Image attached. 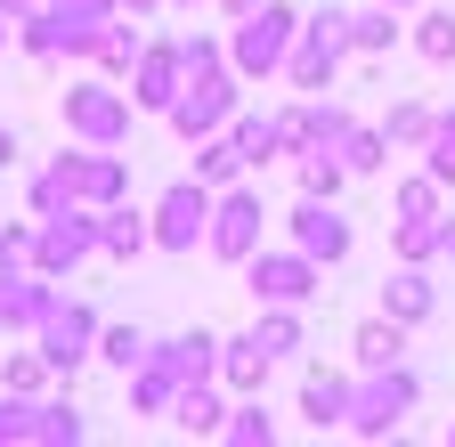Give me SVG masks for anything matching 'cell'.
<instances>
[{"instance_id": "ab89813d", "label": "cell", "mask_w": 455, "mask_h": 447, "mask_svg": "<svg viewBox=\"0 0 455 447\" xmlns=\"http://www.w3.org/2000/svg\"><path fill=\"white\" fill-rule=\"evenodd\" d=\"M180 66H188V74H212V66H228V49H220L212 33H180Z\"/></svg>"}, {"instance_id": "7bdbcfd3", "label": "cell", "mask_w": 455, "mask_h": 447, "mask_svg": "<svg viewBox=\"0 0 455 447\" xmlns=\"http://www.w3.org/2000/svg\"><path fill=\"white\" fill-rule=\"evenodd\" d=\"M17 155H25V147H17V131H9V123H0V172H9V163H17Z\"/></svg>"}, {"instance_id": "4fadbf2b", "label": "cell", "mask_w": 455, "mask_h": 447, "mask_svg": "<svg viewBox=\"0 0 455 447\" xmlns=\"http://www.w3.org/2000/svg\"><path fill=\"white\" fill-rule=\"evenodd\" d=\"M155 366H171V374H180V382H220V333H171V342H155L147 350Z\"/></svg>"}, {"instance_id": "6da1fadb", "label": "cell", "mask_w": 455, "mask_h": 447, "mask_svg": "<svg viewBox=\"0 0 455 447\" xmlns=\"http://www.w3.org/2000/svg\"><path fill=\"white\" fill-rule=\"evenodd\" d=\"M415 399H423V382L407 374V358H398V366H358V382H350V431L358 439H390L398 423L415 415Z\"/></svg>"}, {"instance_id": "d4e9b609", "label": "cell", "mask_w": 455, "mask_h": 447, "mask_svg": "<svg viewBox=\"0 0 455 447\" xmlns=\"http://www.w3.org/2000/svg\"><path fill=\"white\" fill-rule=\"evenodd\" d=\"M228 139L244 147L252 172H268V163L284 155V147H276V115H252V106H236V115H228Z\"/></svg>"}, {"instance_id": "f546056e", "label": "cell", "mask_w": 455, "mask_h": 447, "mask_svg": "<svg viewBox=\"0 0 455 447\" xmlns=\"http://www.w3.org/2000/svg\"><path fill=\"white\" fill-rule=\"evenodd\" d=\"M17 49H25V58H41V66H49V58H66V33H57V9H49V0L17 25Z\"/></svg>"}, {"instance_id": "7c38bea8", "label": "cell", "mask_w": 455, "mask_h": 447, "mask_svg": "<svg viewBox=\"0 0 455 447\" xmlns=\"http://www.w3.org/2000/svg\"><path fill=\"white\" fill-rule=\"evenodd\" d=\"M49 301H57V276H41V268H0V333H33Z\"/></svg>"}, {"instance_id": "484cf974", "label": "cell", "mask_w": 455, "mask_h": 447, "mask_svg": "<svg viewBox=\"0 0 455 447\" xmlns=\"http://www.w3.org/2000/svg\"><path fill=\"white\" fill-rule=\"evenodd\" d=\"M293 172H301V196H325V204H333L341 180H350V163H341L333 147H301V155H293Z\"/></svg>"}, {"instance_id": "ac0fdd59", "label": "cell", "mask_w": 455, "mask_h": 447, "mask_svg": "<svg viewBox=\"0 0 455 447\" xmlns=\"http://www.w3.org/2000/svg\"><path fill=\"white\" fill-rule=\"evenodd\" d=\"M268 350H260V333H236V342H220V382L236 390V399H252V390H268Z\"/></svg>"}, {"instance_id": "2e32d148", "label": "cell", "mask_w": 455, "mask_h": 447, "mask_svg": "<svg viewBox=\"0 0 455 447\" xmlns=\"http://www.w3.org/2000/svg\"><path fill=\"white\" fill-rule=\"evenodd\" d=\"M33 220H49V212H66V204H82V155H49L41 172H33Z\"/></svg>"}, {"instance_id": "7402d4cb", "label": "cell", "mask_w": 455, "mask_h": 447, "mask_svg": "<svg viewBox=\"0 0 455 447\" xmlns=\"http://www.w3.org/2000/svg\"><path fill=\"white\" fill-rule=\"evenodd\" d=\"M252 172V163H244V147L236 139H228V131H212V139H196V180L204 188H236Z\"/></svg>"}, {"instance_id": "f6af8a7d", "label": "cell", "mask_w": 455, "mask_h": 447, "mask_svg": "<svg viewBox=\"0 0 455 447\" xmlns=\"http://www.w3.org/2000/svg\"><path fill=\"white\" fill-rule=\"evenodd\" d=\"M220 9H228V17H244V9H260V0H220Z\"/></svg>"}, {"instance_id": "cb8c5ba5", "label": "cell", "mask_w": 455, "mask_h": 447, "mask_svg": "<svg viewBox=\"0 0 455 447\" xmlns=\"http://www.w3.org/2000/svg\"><path fill=\"white\" fill-rule=\"evenodd\" d=\"M90 439V423H82V407L57 390V399H41V415H33V447H82Z\"/></svg>"}, {"instance_id": "83f0119b", "label": "cell", "mask_w": 455, "mask_h": 447, "mask_svg": "<svg viewBox=\"0 0 455 447\" xmlns=\"http://www.w3.org/2000/svg\"><path fill=\"white\" fill-rule=\"evenodd\" d=\"M390 41H398V9H390V0H374V9L350 17V49H358V58H382Z\"/></svg>"}, {"instance_id": "bcb514c9", "label": "cell", "mask_w": 455, "mask_h": 447, "mask_svg": "<svg viewBox=\"0 0 455 447\" xmlns=\"http://www.w3.org/2000/svg\"><path fill=\"white\" fill-rule=\"evenodd\" d=\"M171 9H204V0H171Z\"/></svg>"}, {"instance_id": "c3c4849f", "label": "cell", "mask_w": 455, "mask_h": 447, "mask_svg": "<svg viewBox=\"0 0 455 447\" xmlns=\"http://www.w3.org/2000/svg\"><path fill=\"white\" fill-rule=\"evenodd\" d=\"M390 9H407V0H390Z\"/></svg>"}, {"instance_id": "4dcf8cb0", "label": "cell", "mask_w": 455, "mask_h": 447, "mask_svg": "<svg viewBox=\"0 0 455 447\" xmlns=\"http://www.w3.org/2000/svg\"><path fill=\"white\" fill-rule=\"evenodd\" d=\"M439 196H447V188H439L431 172H415V180L390 188V212H398V220H439Z\"/></svg>"}, {"instance_id": "1f68e13d", "label": "cell", "mask_w": 455, "mask_h": 447, "mask_svg": "<svg viewBox=\"0 0 455 447\" xmlns=\"http://www.w3.org/2000/svg\"><path fill=\"white\" fill-rule=\"evenodd\" d=\"M147 350H155V342H147L139 325H98V358H106L114 374H131V366H139Z\"/></svg>"}, {"instance_id": "f1b7e54d", "label": "cell", "mask_w": 455, "mask_h": 447, "mask_svg": "<svg viewBox=\"0 0 455 447\" xmlns=\"http://www.w3.org/2000/svg\"><path fill=\"white\" fill-rule=\"evenodd\" d=\"M220 439H236V447H268V439H276V415L260 407V390H252V399H236V407H228Z\"/></svg>"}, {"instance_id": "ffe728a7", "label": "cell", "mask_w": 455, "mask_h": 447, "mask_svg": "<svg viewBox=\"0 0 455 447\" xmlns=\"http://www.w3.org/2000/svg\"><path fill=\"white\" fill-rule=\"evenodd\" d=\"M439 309V293H431V276L415 268V260H398V276L382 285V317H398V325H423Z\"/></svg>"}, {"instance_id": "4316f807", "label": "cell", "mask_w": 455, "mask_h": 447, "mask_svg": "<svg viewBox=\"0 0 455 447\" xmlns=\"http://www.w3.org/2000/svg\"><path fill=\"white\" fill-rule=\"evenodd\" d=\"M252 333H260L268 358H293V350H301V309H293V301H260V325H252Z\"/></svg>"}, {"instance_id": "9c48e42d", "label": "cell", "mask_w": 455, "mask_h": 447, "mask_svg": "<svg viewBox=\"0 0 455 447\" xmlns=\"http://www.w3.org/2000/svg\"><path fill=\"white\" fill-rule=\"evenodd\" d=\"M244 285H252V301H317V285H325V260H309L301 244H284V252H252L244 260Z\"/></svg>"}, {"instance_id": "74e56055", "label": "cell", "mask_w": 455, "mask_h": 447, "mask_svg": "<svg viewBox=\"0 0 455 447\" xmlns=\"http://www.w3.org/2000/svg\"><path fill=\"white\" fill-rule=\"evenodd\" d=\"M390 244H398V260H439V220H398V228H390Z\"/></svg>"}, {"instance_id": "d6986e66", "label": "cell", "mask_w": 455, "mask_h": 447, "mask_svg": "<svg viewBox=\"0 0 455 447\" xmlns=\"http://www.w3.org/2000/svg\"><path fill=\"white\" fill-rule=\"evenodd\" d=\"M139 49H147L139 17H123V9H114V17H106V33H98V49H90V66H98L106 82H114V74L131 82V66H139Z\"/></svg>"}, {"instance_id": "ee69618b", "label": "cell", "mask_w": 455, "mask_h": 447, "mask_svg": "<svg viewBox=\"0 0 455 447\" xmlns=\"http://www.w3.org/2000/svg\"><path fill=\"white\" fill-rule=\"evenodd\" d=\"M439 260H455V220H439Z\"/></svg>"}, {"instance_id": "5b68a950", "label": "cell", "mask_w": 455, "mask_h": 447, "mask_svg": "<svg viewBox=\"0 0 455 447\" xmlns=\"http://www.w3.org/2000/svg\"><path fill=\"white\" fill-rule=\"evenodd\" d=\"M33 350L57 366V382H66L74 366L98 358V309H90L82 293H57V301L41 309V325H33Z\"/></svg>"}, {"instance_id": "5bb4252c", "label": "cell", "mask_w": 455, "mask_h": 447, "mask_svg": "<svg viewBox=\"0 0 455 447\" xmlns=\"http://www.w3.org/2000/svg\"><path fill=\"white\" fill-rule=\"evenodd\" d=\"M350 382H358V374H333V366H309V374H301V415H309V431L350 423Z\"/></svg>"}, {"instance_id": "30bf717a", "label": "cell", "mask_w": 455, "mask_h": 447, "mask_svg": "<svg viewBox=\"0 0 455 447\" xmlns=\"http://www.w3.org/2000/svg\"><path fill=\"white\" fill-rule=\"evenodd\" d=\"M180 82H188L180 41H147V49H139V66H131V106H139V115H171Z\"/></svg>"}, {"instance_id": "60d3db41", "label": "cell", "mask_w": 455, "mask_h": 447, "mask_svg": "<svg viewBox=\"0 0 455 447\" xmlns=\"http://www.w3.org/2000/svg\"><path fill=\"white\" fill-rule=\"evenodd\" d=\"M33 9H41V0H0V25H25Z\"/></svg>"}, {"instance_id": "ba28073f", "label": "cell", "mask_w": 455, "mask_h": 447, "mask_svg": "<svg viewBox=\"0 0 455 447\" xmlns=\"http://www.w3.org/2000/svg\"><path fill=\"white\" fill-rule=\"evenodd\" d=\"M260 220H268L260 188L236 180V188H220V196H212V228H204V244H212L220 260H236V268H244V260L260 252Z\"/></svg>"}, {"instance_id": "e575fe53", "label": "cell", "mask_w": 455, "mask_h": 447, "mask_svg": "<svg viewBox=\"0 0 455 447\" xmlns=\"http://www.w3.org/2000/svg\"><path fill=\"white\" fill-rule=\"evenodd\" d=\"M333 155L350 163V172H382V163H390V131H366V123H350V139H341Z\"/></svg>"}, {"instance_id": "44dd1931", "label": "cell", "mask_w": 455, "mask_h": 447, "mask_svg": "<svg viewBox=\"0 0 455 447\" xmlns=\"http://www.w3.org/2000/svg\"><path fill=\"white\" fill-rule=\"evenodd\" d=\"M171 423H180L188 439H220V423H228V407H220V390L212 382H188L180 399H171Z\"/></svg>"}, {"instance_id": "8d00e7d4", "label": "cell", "mask_w": 455, "mask_h": 447, "mask_svg": "<svg viewBox=\"0 0 455 447\" xmlns=\"http://www.w3.org/2000/svg\"><path fill=\"white\" fill-rule=\"evenodd\" d=\"M49 358L41 350H9V366H0V390H33V399H41V390H49Z\"/></svg>"}, {"instance_id": "8992f818", "label": "cell", "mask_w": 455, "mask_h": 447, "mask_svg": "<svg viewBox=\"0 0 455 447\" xmlns=\"http://www.w3.org/2000/svg\"><path fill=\"white\" fill-rule=\"evenodd\" d=\"M212 196H220V188H204L196 172H188V180H171V188L155 196V212H147L155 252H196V244H204V228H212Z\"/></svg>"}, {"instance_id": "f35d334b", "label": "cell", "mask_w": 455, "mask_h": 447, "mask_svg": "<svg viewBox=\"0 0 455 447\" xmlns=\"http://www.w3.org/2000/svg\"><path fill=\"white\" fill-rule=\"evenodd\" d=\"M0 268H33V220H0Z\"/></svg>"}, {"instance_id": "52a82bcc", "label": "cell", "mask_w": 455, "mask_h": 447, "mask_svg": "<svg viewBox=\"0 0 455 447\" xmlns=\"http://www.w3.org/2000/svg\"><path fill=\"white\" fill-rule=\"evenodd\" d=\"M90 252H98V212L90 204H66V212L33 220V268L41 276H74Z\"/></svg>"}, {"instance_id": "603a6c76", "label": "cell", "mask_w": 455, "mask_h": 447, "mask_svg": "<svg viewBox=\"0 0 455 447\" xmlns=\"http://www.w3.org/2000/svg\"><path fill=\"white\" fill-rule=\"evenodd\" d=\"M350 358L358 366H398V358H407V325H398V317H366L350 333Z\"/></svg>"}, {"instance_id": "681fc988", "label": "cell", "mask_w": 455, "mask_h": 447, "mask_svg": "<svg viewBox=\"0 0 455 447\" xmlns=\"http://www.w3.org/2000/svg\"><path fill=\"white\" fill-rule=\"evenodd\" d=\"M447 447H455V431H447Z\"/></svg>"}, {"instance_id": "9a60e30c", "label": "cell", "mask_w": 455, "mask_h": 447, "mask_svg": "<svg viewBox=\"0 0 455 447\" xmlns=\"http://www.w3.org/2000/svg\"><path fill=\"white\" fill-rule=\"evenodd\" d=\"M147 244H155V228H147V212H131V196L98 212V252L106 260H139Z\"/></svg>"}, {"instance_id": "d6a6232c", "label": "cell", "mask_w": 455, "mask_h": 447, "mask_svg": "<svg viewBox=\"0 0 455 447\" xmlns=\"http://www.w3.org/2000/svg\"><path fill=\"white\" fill-rule=\"evenodd\" d=\"M431 123H439V115H431L423 98H398L382 131H390V147H431Z\"/></svg>"}, {"instance_id": "e0dca14e", "label": "cell", "mask_w": 455, "mask_h": 447, "mask_svg": "<svg viewBox=\"0 0 455 447\" xmlns=\"http://www.w3.org/2000/svg\"><path fill=\"white\" fill-rule=\"evenodd\" d=\"M131 196V163L114 155V147H82V204L106 212V204H123Z\"/></svg>"}, {"instance_id": "b9f144b4", "label": "cell", "mask_w": 455, "mask_h": 447, "mask_svg": "<svg viewBox=\"0 0 455 447\" xmlns=\"http://www.w3.org/2000/svg\"><path fill=\"white\" fill-rule=\"evenodd\" d=\"M123 17H155V9H171V0H114Z\"/></svg>"}, {"instance_id": "836d02e7", "label": "cell", "mask_w": 455, "mask_h": 447, "mask_svg": "<svg viewBox=\"0 0 455 447\" xmlns=\"http://www.w3.org/2000/svg\"><path fill=\"white\" fill-rule=\"evenodd\" d=\"M33 415H41L33 390H0V447H33Z\"/></svg>"}, {"instance_id": "8fae6325", "label": "cell", "mask_w": 455, "mask_h": 447, "mask_svg": "<svg viewBox=\"0 0 455 447\" xmlns=\"http://www.w3.org/2000/svg\"><path fill=\"white\" fill-rule=\"evenodd\" d=\"M284 228H293V244H301L309 260H325V268H333V260H350V244H358V236H350V220H341L325 196H301Z\"/></svg>"}, {"instance_id": "3957f363", "label": "cell", "mask_w": 455, "mask_h": 447, "mask_svg": "<svg viewBox=\"0 0 455 447\" xmlns=\"http://www.w3.org/2000/svg\"><path fill=\"white\" fill-rule=\"evenodd\" d=\"M236 106H244V74H236V66H212V74H188V82H180V98H171L163 123L196 147V139L228 131V115H236Z\"/></svg>"}, {"instance_id": "d590c367", "label": "cell", "mask_w": 455, "mask_h": 447, "mask_svg": "<svg viewBox=\"0 0 455 447\" xmlns=\"http://www.w3.org/2000/svg\"><path fill=\"white\" fill-rule=\"evenodd\" d=\"M415 49L431 66H455V9H431V17H415Z\"/></svg>"}, {"instance_id": "7dc6e473", "label": "cell", "mask_w": 455, "mask_h": 447, "mask_svg": "<svg viewBox=\"0 0 455 447\" xmlns=\"http://www.w3.org/2000/svg\"><path fill=\"white\" fill-rule=\"evenodd\" d=\"M9 33H17V25H0V41H9Z\"/></svg>"}, {"instance_id": "277c9868", "label": "cell", "mask_w": 455, "mask_h": 447, "mask_svg": "<svg viewBox=\"0 0 455 447\" xmlns=\"http://www.w3.org/2000/svg\"><path fill=\"white\" fill-rule=\"evenodd\" d=\"M57 115H66V131H74L82 147H123L139 106H131V90H114V82L98 74V82H74L66 98H57Z\"/></svg>"}, {"instance_id": "7a4b0ae2", "label": "cell", "mask_w": 455, "mask_h": 447, "mask_svg": "<svg viewBox=\"0 0 455 447\" xmlns=\"http://www.w3.org/2000/svg\"><path fill=\"white\" fill-rule=\"evenodd\" d=\"M293 33H301V17L284 9V0H260V9H244L236 33H228V66H236L244 82H268V74H284Z\"/></svg>"}]
</instances>
